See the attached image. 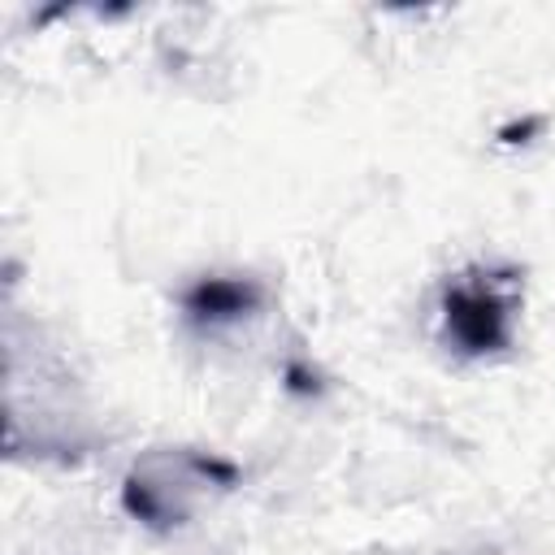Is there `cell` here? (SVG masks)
<instances>
[{"mask_svg":"<svg viewBox=\"0 0 555 555\" xmlns=\"http://www.w3.org/2000/svg\"><path fill=\"white\" fill-rule=\"evenodd\" d=\"M447 330L451 338L468 351V356H481V351H494L507 343L512 334V295L486 273V278H464L447 291Z\"/></svg>","mask_w":555,"mask_h":555,"instance_id":"obj_1","label":"cell"},{"mask_svg":"<svg viewBox=\"0 0 555 555\" xmlns=\"http://www.w3.org/2000/svg\"><path fill=\"white\" fill-rule=\"evenodd\" d=\"M247 299H251V291H243L238 282H208V286H199V291L186 299V308H191V312L230 317V312H243Z\"/></svg>","mask_w":555,"mask_h":555,"instance_id":"obj_2","label":"cell"}]
</instances>
